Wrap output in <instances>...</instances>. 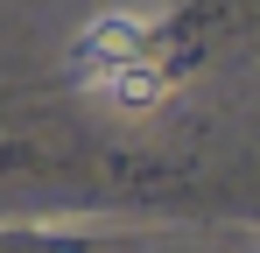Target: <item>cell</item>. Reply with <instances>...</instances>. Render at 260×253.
Returning a JSON list of instances; mask_svg holds the SVG:
<instances>
[{"mask_svg": "<svg viewBox=\"0 0 260 253\" xmlns=\"http://www.w3.org/2000/svg\"><path fill=\"white\" fill-rule=\"evenodd\" d=\"M78 78L99 84L106 71H120V64H134V56H148V21L141 14H99L85 36H78Z\"/></svg>", "mask_w": 260, "mask_h": 253, "instance_id": "6da1fadb", "label": "cell"}, {"mask_svg": "<svg viewBox=\"0 0 260 253\" xmlns=\"http://www.w3.org/2000/svg\"><path fill=\"white\" fill-rule=\"evenodd\" d=\"M99 91H106L120 113H148V106H162V99H169V71H162L155 56H134V64H120V71H106Z\"/></svg>", "mask_w": 260, "mask_h": 253, "instance_id": "7a4b0ae2", "label": "cell"}]
</instances>
